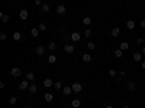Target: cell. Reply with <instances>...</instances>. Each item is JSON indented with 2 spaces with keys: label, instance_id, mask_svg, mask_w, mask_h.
I'll return each instance as SVG.
<instances>
[{
  "label": "cell",
  "instance_id": "41",
  "mask_svg": "<svg viewBox=\"0 0 145 108\" xmlns=\"http://www.w3.org/2000/svg\"><path fill=\"white\" fill-rule=\"evenodd\" d=\"M106 108H113V107H112V105H107V107H106Z\"/></svg>",
  "mask_w": 145,
  "mask_h": 108
},
{
  "label": "cell",
  "instance_id": "42",
  "mask_svg": "<svg viewBox=\"0 0 145 108\" xmlns=\"http://www.w3.org/2000/svg\"><path fill=\"white\" fill-rule=\"evenodd\" d=\"M123 108H129V107H128V105H125V107H123Z\"/></svg>",
  "mask_w": 145,
  "mask_h": 108
},
{
  "label": "cell",
  "instance_id": "30",
  "mask_svg": "<svg viewBox=\"0 0 145 108\" xmlns=\"http://www.w3.org/2000/svg\"><path fill=\"white\" fill-rule=\"evenodd\" d=\"M38 29H39L41 32H44V30H46V25H45V23H39V26H38Z\"/></svg>",
  "mask_w": 145,
  "mask_h": 108
},
{
  "label": "cell",
  "instance_id": "16",
  "mask_svg": "<svg viewBox=\"0 0 145 108\" xmlns=\"http://www.w3.org/2000/svg\"><path fill=\"white\" fill-rule=\"evenodd\" d=\"M132 59H134L135 62H139V61L142 59V55H141V53H138V52H135V53L132 55Z\"/></svg>",
  "mask_w": 145,
  "mask_h": 108
},
{
  "label": "cell",
  "instance_id": "37",
  "mask_svg": "<svg viewBox=\"0 0 145 108\" xmlns=\"http://www.w3.org/2000/svg\"><path fill=\"white\" fill-rule=\"evenodd\" d=\"M141 27H145V19L141 20Z\"/></svg>",
  "mask_w": 145,
  "mask_h": 108
},
{
  "label": "cell",
  "instance_id": "4",
  "mask_svg": "<svg viewBox=\"0 0 145 108\" xmlns=\"http://www.w3.org/2000/svg\"><path fill=\"white\" fill-rule=\"evenodd\" d=\"M55 12H57L58 14H64V13L67 12V7H65L64 4H60V6H57V9H55Z\"/></svg>",
  "mask_w": 145,
  "mask_h": 108
},
{
  "label": "cell",
  "instance_id": "22",
  "mask_svg": "<svg viewBox=\"0 0 145 108\" xmlns=\"http://www.w3.org/2000/svg\"><path fill=\"white\" fill-rule=\"evenodd\" d=\"M113 55H115V58H122V55H123V51H121V49H116V51L113 52Z\"/></svg>",
  "mask_w": 145,
  "mask_h": 108
},
{
  "label": "cell",
  "instance_id": "11",
  "mask_svg": "<svg viewBox=\"0 0 145 108\" xmlns=\"http://www.w3.org/2000/svg\"><path fill=\"white\" fill-rule=\"evenodd\" d=\"M110 35H112L113 38L119 36V35H121V29H119V27H113V29H112V32H110Z\"/></svg>",
  "mask_w": 145,
  "mask_h": 108
},
{
  "label": "cell",
  "instance_id": "14",
  "mask_svg": "<svg viewBox=\"0 0 145 108\" xmlns=\"http://www.w3.org/2000/svg\"><path fill=\"white\" fill-rule=\"evenodd\" d=\"M119 49H121V51H128V49H129V43H128V42H122V43L119 45Z\"/></svg>",
  "mask_w": 145,
  "mask_h": 108
},
{
  "label": "cell",
  "instance_id": "9",
  "mask_svg": "<svg viewBox=\"0 0 145 108\" xmlns=\"http://www.w3.org/2000/svg\"><path fill=\"white\" fill-rule=\"evenodd\" d=\"M71 39H73L74 42H78V40L81 39V35H80L78 32H73V35H71Z\"/></svg>",
  "mask_w": 145,
  "mask_h": 108
},
{
  "label": "cell",
  "instance_id": "20",
  "mask_svg": "<svg viewBox=\"0 0 145 108\" xmlns=\"http://www.w3.org/2000/svg\"><path fill=\"white\" fill-rule=\"evenodd\" d=\"M44 100H45V101H46V102H51V101H52V100H54V95H52V94H49V92H48V94H45V97H44Z\"/></svg>",
  "mask_w": 145,
  "mask_h": 108
},
{
  "label": "cell",
  "instance_id": "23",
  "mask_svg": "<svg viewBox=\"0 0 145 108\" xmlns=\"http://www.w3.org/2000/svg\"><path fill=\"white\" fill-rule=\"evenodd\" d=\"M83 23H84L86 26H89V25H92V19H90L89 16H86V17L83 19Z\"/></svg>",
  "mask_w": 145,
  "mask_h": 108
},
{
  "label": "cell",
  "instance_id": "6",
  "mask_svg": "<svg viewBox=\"0 0 145 108\" xmlns=\"http://www.w3.org/2000/svg\"><path fill=\"white\" fill-rule=\"evenodd\" d=\"M44 52H45V48H44L42 45H38V46L35 48V53H36V55H44Z\"/></svg>",
  "mask_w": 145,
  "mask_h": 108
},
{
  "label": "cell",
  "instance_id": "8",
  "mask_svg": "<svg viewBox=\"0 0 145 108\" xmlns=\"http://www.w3.org/2000/svg\"><path fill=\"white\" fill-rule=\"evenodd\" d=\"M19 88H20V89H28V88H29L28 79H23V81H20V84H19Z\"/></svg>",
  "mask_w": 145,
  "mask_h": 108
},
{
  "label": "cell",
  "instance_id": "25",
  "mask_svg": "<svg viewBox=\"0 0 145 108\" xmlns=\"http://www.w3.org/2000/svg\"><path fill=\"white\" fill-rule=\"evenodd\" d=\"M55 61H57V56H55V55H49V56H48V62H49V64H55Z\"/></svg>",
  "mask_w": 145,
  "mask_h": 108
},
{
  "label": "cell",
  "instance_id": "40",
  "mask_svg": "<svg viewBox=\"0 0 145 108\" xmlns=\"http://www.w3.org/2000/svg\"><path fill=\"white\" fill-rule=\"evenodd\" d=\"M142 55H145V46H142Z\"/></svg>",
  "mask_w": 145,
  "mask_h": 108
},
{
  "label": "cell",
  "instance_id": "21",
  "mask_svg": "<svg viewBox=\"0 0 145 108\" xmlns=\"http://www.w3.org/2000/svg\"><path fill=\"white\" fill-rule=\"evenodd\" d=\"M80 104H81V101H78L77 98L71 101V105H73V108H78V107H80Z\"/></svg>",
  "mask_w": 145,
  "mask_h": 108
},
{
  "label": "cell",
  "instance_id": "35",
  "mask_svg": "<svg viewBox=\"0 0 145 108\" xmlns=\"http://www.w3.org/2000/svg\"><path fill=\"white\" fill-rule=\"evenodd\" d=\"M109 75H110V76H116L118 74H116V71H115V69H110V71H109Z\"/></svg>",
  "mask_w": 145,
  "mask_h": 108
},
{
  "label": "cell",
  "instance_id": "38",
  "mask_svg": "<svg viewBox=\"0 0 145 108\" xmlns=\"http://www.w3.org/2000/svg\"><path fill=\"white\" fill-rule=\"evenodd\" d=\"M35 4H36V6H39V4H41V0H35Z\"/></svg>",
  "mask_w": 145,
  "mask_h": 108
},
{
  "label": "cell",
  "instance_id": "33",
  "mask_svg": "<svg viewBox=\"0 0 145 108\" xmlns=\"http://www.w3.org/2000/svg\"><path fill=\"white\" fill-rule=\"evenodd\" d=\"M87 49H90V51H93V49H96V45H94L93 42H89V43H87Z\"/></svg>",
  "mask_w": 145,
  "mask_h": 108
},
{
  "label": "cell",
  "instance_id": "28",
  "mask_svg": "<svg viewBox=\"0 0 145 108\" xmlns=\"http://www.w3.org/2000/svg\"><path fill=\"white\" fill-rule=\"evenodd\" d=\"M16 102H17V98H16V97H10V98H9V104H10V105H15Z\"/></svg>",
  "mask_w": 145,
  "mask_h": 108
},
{
  "label": "cell",
  "instance_id": "32",
  "mask_svg": "<svg viewBox=\"0 0 145 108\" xmlns=\"http://www.w3.org/2000/svg\"><path fill=\"white\" fill-rule=\"evenodd\" d=\"M6 39H7V35H6V32H1V33H0V40H1V42H4Z\"/></svg>",
  "mask_w": 145,
  "mask_h": 108
},
{
  "label": "cell",
  "instance_id": "27",
  "mask_svg": "<svg viewBox=\"0 0 145 108\" xmlns=\"http://www.w3.org/2000/svg\"><path fill=\"white\" fill-rule=\"evenodd\" d=\"M49 9H51V7H49V4H46V3H45V4H42V12H44V13H48V12H49Z\"/></svg>",
  "mask_w": 145,
  "mask_h": 108
},
{
  "label": "cell",
  "instance_id": "19",
  "mask_svg": "<svg viewBox=\"0 0 145 108\" xmlns=\"http://www.w3.org/2000/svg\"><path fill=\"white\" fill-rule=\"evenodd\" d=\"M28 91H29L31 94H35V92L38 91V87H36L35 84H32V85H29V88H28Z\"/></svg>",
  "mask_w": 145,
  "mask_h": 108
},
{
  "label": "cell",
  "instance_id": "34",
  "mask_svg": "<svg viewBox=\"0 0 145 108\" xmlns=\"http://www.w3.org/2000/svg\"><path fill=\"white\" fill-rule=\"evenodd\" d=\"M54 87H55V89H61V88H62V84H61V82H58V81H57V82H55V84H54Z\"/></svg>",
  "mask_w": 145,
  "mask_h": 108
},
{
  "label": "cell",
  "instance_id": "17",
  "mask_svg": "<svg viewBox=\"0 0 145 108\" xmlns=\"http://www.w3.org/2000/svg\"><path fill=\"white\" fill-rule=\"evenodd\" d=\"M0 19H1V22H9L10 20V17H9V14H6V13H0Z\"/></svg>",
  "mask_w": 145,
  "mask_h": 108
},
{
  "label": "cell",
  "instance_id": "1",
  "mask_svg": "<svg viewBox=\"0 0 145 108\" xmlns=\"http://www.w3.org/2000/svg\"><path fill=\"white\" fill-rule=\"evenodd\" d=\"M10 75H12V76H15V78H19V76L22 75V69H20V68H17V66H15V68H12Z\"/></svg>",
  "mask_w": 145,
  "mask_h": 108
},
{
  "label": "cell",
  "instance_id": "3",
  "mask_svg": "<svg viewBox=\"0 0 145 108\" xmlns=\"http://www.w3.org/2000/svg\"><path fill=\"white\" fill-rule=\"evenodd\" d=\"M19 17H20V20H26V19L29 17L28 10H26V9H22V10H20V13H19Z\"/></svg>",
  "mask_w": 145,
  "mask_h": 108
},
{
  "label": "cell",
  "instance_id": "18",
  "mask_svg": "<svg viewBox=\"0 0 145 108\" xmlns=\"http://www.w3.org/2000/svg\"><path fill=\"white\" fill-rule=\"evenodd\" d=\"M20 39H22V33H20V32H15V33H13V40L19 42Z\"/></svg>",
  "mask_w": 145,
  "mask_h": 108
},
{
  "label": "cell",
  "instance_id": "10",
  "mask_svg": "<svg viewBox=\"0 0 145 108\" xmlns=\"http://www.w3.org/2000/svg\"><path fill=\"white\" fill-rule=\"evenodd\" d=\"M71 92H73V88H71V87H64V88H62V94H64L65 97H68Z\"/></svg>",
  "mask_w": 145,
  "mask_h": 108
},
{
  "label": "cell",
  "instance_id": "36",
  "mask_svg": "<svg viewBox=\"0 0 145 108\" xmlns=\"http://www.w3.org/2000/svg\"><path fill=\"white\" fill-rule=\"evenodd\" d=\"M137 42H138V45H142V43H144V39H142V38H139Z\"/></svg>",
  "mask_w": 145,
  "mask_h": 108
},
{
  "label": "cell",
  "instance_id": "5",
  "mask_svg": "<svg viewBox=\"0 0 145 108\" xmlns=\"http://www.w3.org/2000/svg\"><path fill=\"white\" fill-rule=\"evenodd\" d=\"M64 51H65L67 53H73V52H74V46H73L71 43H65V45H64Z\"/></svg>",
  "mask_w": 145,
  "mask_h": 108
},
{
  "label": "cell",
  "instance_id": "12",
  "mask_svg": "<svg viewBox=\"0 0 145 108\" xmlns=\"http://www.w3.org/2000/svg\"><path fill=\"white\" fill-rule=\"evenodd\" d=\"M126 88H128L129 91H134V89L137 88V85H135V82H134V81H128V84H126Z\"/></svg>",
  "mask_w": 145,
  "mask_h": 108
},
{
  "label": "cell",
  "instance_id": "13",
  "mask_svg": "<svg viewBox=\"0 0 145 108\" xmlns=\"http://www.w3.org/2000/svg\"><path fill=\"white\" fill-rule=\"evenodd\" d=\"M39 32H41V30H39L38 27H33V29H31V36H32V38H36V36L39 35Z\"/></svg>",
  "mask_w": 145,
  "mask_h": 108
},
{
  "label": "cell",
  "instance_id": "26",
  "mask_svg": "<svg viewBox=\"0 0 145 108\" xmlns=\"http://www.w3.org/2000/svg\"><path fill=\"white\" fill-rule=\"evenodd\" d=\"M25 79H28V81H33V79H35V75H33L32 72H28V74H26V78H25Z\"/></svg>",
  "mask_w": 145,
  "mask_h": 108
},
{
  "label": "cell",
  "instance_id": "43",
  "mask_svg": "<svg viewBox=\"0 0 145 108\" xmlns=\"http://www.w3.org/2000/svg\"><path fill=\"white\" fill-rule=\"evenodd\" d=\"M26 108H31V107H26Z\"/></svg>",
  "mask_w": 145,
  "mask_h": 108
},
{
  "label": "cell",
  "instance_id": "2",
  "mask_svg": "<svg viewBox=\"0 0 145 108\" xmlns=\"http://www.w3.org/2000/svg\"><path fill=\"white\" fill-rule=\"evenodd\" d=\"M71 88H73V92H81V89H83V87H81V84H78V82H74L73 85H71Z\"/></svg>",
  "mask_w": 145,
  "mask_h": 108
},
{
  "label": "cell",
  "instance_id": "39",
  "mask_svg": "<svg viewBox=\"0 0 145 108\" xmlns=\"http://www.w3.org/2000/svg\"><path fill=\"white\" fill-rule=\"evenodd\" d=\"M141 66H142V69H145V61L142 62V64H141Z\"/></svg>",
  "mask_w": 145,
  "mask_h": 108
},
{
  "label": "cell",
  "instance_id": "31",
  "mask_svg": "<svg viewBox=\"0 0 145 108\" xmlns=\"http://www.w3.org/2000/svg\"><path fill=\"white\" fill-rule=\"evenodd\" d=\"M92 35H93V32H92L90 29H86V30H84V36H86V38H90Z\"/></svg>",
  "mask_w": 145,
  "mask_h": 108
},
{
  "label": "cell",
  "instance_id": "24",
  "mask_svg": "<svg viewBox=\"0 0 145 108\" xmlns=\"http://www.w3.org/2000/svg\"><path fill=\"white\" fill-rule=\"evenodd\" d=\"M126 26H128V29H134V27H135V22H134V20H128V22H126Z\"/></svg>",
  "mask_w": 145,
  "mask_h": 108
},
{
  "label": "cell",
  "instance_id": "29",
  "mask_svg": "<svg viewBox=\"0 0 145 108\" xmlns=\"http://www.w3.org/2000/svg\"><path fill=\"white\" fill-rule=\"evenodd\" d=\"M55 48H57V45H55V42H49V43H48V49H49V51H54Z\"/></svg>",
  "mask_w": 145,
  "mask_h": 108
},
{
  "label": "cell",
  "instance_id": "7",
  "mask_svg": "<svg viewBox=\"0 0 145 108\" xmlns=\"http://www.w3.org/2000/svg\"><path fill=\"white\" fill-rule=\"evenodd\" d=\"M52 85H54V81H52L51 78L44 79V87H45V88H49V87H52Z\"/></svg>",
  "mask_w": 145,
  "mask_h": 108
},
{
  "label": "cell",
  "instance_id": "15",
  "mask_svg": "<svg viewBox=\"0 0 145 108\" xmlns=\"http://www.w3.org/2000/svg\"><path fill=\"white\" fill-rule=\"evenodd\" d=\"M81 59H83L84 62H90V61H92V55H90V53H83V55H81Z\"/></svg>",
  "mask_w": 145,
  "mask_h": 108
}]
</instances>
